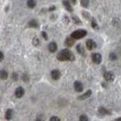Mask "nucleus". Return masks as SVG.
<instances>
[{"label":"nucleus","mask_w":121,"mask_h":121,"mask_svg":"<svg viewBox=\"0 0 121 121\" xmlns=\"http://www.w3.org/2000/svg\"><path fill=\"white\" fill-rule=\"evenodd\" d=\"M57 59L60 61H64V60H75V56L73 54V52L69 49H62L57 56Z\"/></svg>","instance_id":"obj_1"},{"label":"nucleus","mask_w":121,"mask_h":121,"mask_svg":"<svg viewBox=\"0 0 121 121\" xmlns=\"http://www.w3.org/2000/svg\"><path fill=\"white\" fill-rule=\"evenodd\" d=\"M86 35H87V31L83 30V29L76 30L71 34V36H72L74 39H81V38L85 37Z\"/></svg>","instance_id":"obj_2"},{"label":"nucleus","mask_w":121,"mask_h":121,"mask_svg":"<svg viewBox=\"0 0 121 121\" xmlns=\"http://www.w3.org/2000/svg\"><path fill=\"white\" fill-rule=\"evenodd\" d=\"M91 59L95 64H100L102 62V55L100 53H93L91 55Z\"/></svg>","instance_id":"obj_3"},{"label":"nucleus","mask_w":121,"mask_h":121,"mask_svg":"<svg viewBox=\"0 0 121 121\" xmlns=\"http://www.w3.org/2000/svg\"><path fill=\"white\" fill-rule=\"evenodd\" d=\"M104 77L106 81H113L115 79V75L112 73V72H105L104 75Z\"/></svg>","instance_id":"obj_4"},{"label":"nucleus","mask_w":121,"mask_h":121,"mask_svg":"<svg viewBox=\"0 0 121 121\" xmlns=\"http://www.w3.org/2000/svg\"><path fill=\"white\" fill-rule=\"evenodd\" d=\"M74 88H75V91L76 92H82L84 87H83V84L79 81H76L75 82V85H74Z\"/></svg>","instance_id":"obj_5"},{"label":"nucleus","mask_w":121,"mask_h":121,"mask_svg":"<svg viewBox=\"0 0 121 121\" xmlns=\"http://www.w3.org/2000/svg\"><path fill=\"white\" fill-rule=\"evenodd\" d=\"M86 46H87V48H88L89 50H92V49L96 47V44H95V42H94L92 39H88V40L86 41Z\"/></svg>","instance_id":"obj_6"},{"label":"nucleus","mask_w":121,"mask_h":121,"mask_svg":"<svg viewBox=\"0 0 121 121\" xmlns=\"http://www.w3.org/2000/svg\"><path fill=\"white\" fill-rule=\"evenodd\" d=\"M23 95H24V90H23L22 87H19V88L16 89L15 96L17 97V98H22Z\"/></svg>","instance_id":"obj_7"},{"label":"nucleus","mask_w":121,"mask_h":121,"mask_svg":"<svg viewBox=\"0 0 121 121\" xmlns=\"http://www.w3.org/2000/svg\"><path fill=\"white\" fill-rule=\"evenodd\" d=\"M62 5H63V7H64L68 11H70V12H72V11H73L72 5H71V4H70V2H68L67 0H63V1H62Z\"/></svg>","instance_id":"obj_8"},{"label":"nucleus","mask_w":121,"mask_h":121,"mask_svg":"<svg viewBox=\"0 0 121 121\" xmlns=\"http://www.w3.org/2000/svg\"><path fill=\"white\" fill-rule=\"evenodd\" d=\"M57 48H58V46L55 42H50L48 44V50L50 52H55L57 50Z\"/></svg>","instance_id":"obj_9"},{"label":"nucleus","mask_w":121,"mask_h":121,"mask_svg":"<svg viewBox=\"0 0 121 121\" xmlns=\"http://www.w3.org/2000/svg\"><path fill=\"white\" fill-rule=\"evenodd\" d=\"M60 76V73L59 70H53L51 71V77L54 79V80H58Z\"/></svg>","instance_id":"obj_10"},{"label":"nucleus","mask_w":121,"mask_h":121,"mask_svg":"<svg viewBox=\"0 0 121 121\" xmlns=\"http://www.w3.org/2000/svg\"><path fill=\"white\" fill-rule=\"evenodd\" d=\"M91 95V91L90 90V91H88L87 92H85L84 94H82L81 96H79L77 99L78 100H81V101H83V100H86V99H88L90 96Z\"/></svg>","instance_id":"obj_11"},{"label":"nucleus","mask_w":121,"mask_h":121,"mask_svg":"<svg viewBox=\"0 0 121 121\" xmlns=\"http://www.w3.org/2000/svg\"><path fill=\"white\" fill-rule=\"evenodd\" d=\"M98 113L101 115V116H105V115H110L111 113L105 109L104 107H101V108H99V110H98Z\"/></svg>","instance_id":"obj_12"},{"label":"nucleus","mask_w":121,"mask_h":121,"mask_svg":"<svg viewBox=\"0 0 121 121\" xmlns=\"http://www.w3.org/2000/svg\"><path fill=\"white\" fill-rule=\"evenodd\" d=\"M28 26L31 28H38V23L35 20H31L28 23Z\"/></svg>","instance_id":"obj_13"},{"label":"nucleus","mask_w":121,"mask_h":121,"mask_svg":"<svg viewBox=\"0 0 121 121\" xmlns=\"http://www.w3.org/2000/svg\"><path fill=\"white\" fill-rule=\"evenodd\" d=\"M74 38L71 36V37H68V38H66V40H65V45L67 46V47H72V46L74 45Z\"/></svg>","instance_id":"obj_14"},{"label":"nucleus","mask_w":121,"mask_h":121,"mask_svg":"<svg viewBox=\"0 0 121 121\" xmlns=\"http://www.w3.org/2000/svg\"><path fill=\"white\" fill-rule=\"evenodd\" d=\"M27 6H28L30 9H34V8L36 6L35 0H27Z\"/></svg>","instance_id":"obj_15"},{"label":"nucleus","mask_w":121,"mask_h":121,"mask_svg":"<svg viewBox=\"0 0 121 121\" xmlns=\"http://www.w3.org/2000/svg\"><path fill=\"white\" fill-rule=\"evenodd\" d=\"M6 118L8 120H9V119L12 118V110L11 109H8L7 110V112H6Z\"/></svg>","instance_id":"obj_16"},{"label":"nucleus","mask_w":121,"mask_h":121,"mask_svg":"<svg viewBox=\"0 0 121 121\" xmlns=\"http://www.w3.org/2000/svg\"><path fill=\"white\" fill-rule=\"evenodd\" d=\"M0 77H1L2 80L7 79L8 78V72H6L5 70H1V72H0Z\"/></svg>","instance_id":"obj_17"},{"label":"nucleus","mask_w":121,"mask_h":121,"mask_svg":"<svg viewBox=\"0 0 121 121\" xmlns=\"http://www.w3.org/2000/svg\"><path fill=\"white\" fill-rule=\"evenodd\" d=\"M91 26H92L93 29H96V30L99 29V26H98V24H97V22H96V21L94 19L91 20Z\"/></svg>","instance_id":"obj_18"},{"label":"nucleus","mask_w":121,"mask_h":121,"mask_svg":"<svg viewBox=\"0 0 121 121\" xmlns=\"http://www.w3.org/2000/svg\"><path fill=\"white\" fill-rule=\"evenodd\" d=\"M76 49H77V52L78 53H80V54H83L84 53V49H83V47H82L81 44L76 46Z\"/></svg>","instance_id":"obj_19"},{"label":"nucleus","mask_w":121,"mask_h":121,"mask_svg":"<svg viewBox=\"0 0 121 121\" xmlns=\"http://www.w3.org/2000/svg\"><path fill=\"white\" fill-rule=\"evenodd\" d=\"M80 3H81V6L84 8H88L89 6V0H81Z\"/></svg>","instance_id":"obj_20"},{"label":"nucleus","mask_w":121,"mask_h":121,"mask_svg":"<svg viewBox=\"0 0 121 121\" xmlns=\"http://www.w3.org/2000/svg\"><path fill=\"white\" fill-rule=\"evenodd\" d=\"M109 58H110V60H117V54H116V53L112 52V53H110V55H109Z\"/></svg>","instance_id":"obj_21"},{"label":"nucleus","mask_w":121,"mask_h":121,"mask_svg":"<svg viewBox=\"0 0 121 121\" xmlns=\"http://www.w3.org/2000/svg\"><path fill=\"white\" fill-rule=\"evenodd\" d=\"M72 20H73V21L76 22V24H82V22H81L78 20V18H77V17H76V16H73V17H72Z\"/></svg>","instance_id":"obj_22"},{"label":"nucleus","mask_w":121,"mask_h":121,"mask_svg":"<svg viewBox=\"0 0 121 121\" xmlns=\"http://www.w3.org/2000/svg\"><path fill=\"white\" fill-rule=\"evenodd\" d=\"M33 45L34 46H38L39 45V39L37 37H35L33 39Z\"/></svg>","instance_id":"obj_23"},{"label":"nucleus","mask_w":121,"mask_h":121,"mask_svg":"<svg viewBox=\"0 0 121 121\" xmlns=\"http://www.w3.org/2000/svg\"><path fill=\"white\" fill-rule=\"evenodd\" d=\"M79 120L81 121H87L88 120V117L87 116H85V115H82L80 117H79Z\"/></svg>","instance_id":"obj_24"},{"label":"nucleus","mask_w":121,"mask_h":121,"mask_svg":"<svg viewBox=\"0 0 121 121\" xmlns=\"http://www.w3.org/2000/svg\"><path fill=\"white\" fill-rule=\"evenodd\" d=\"M22 80H23L24 82H27V81L29 80V79H28V76H27L26 74H23V75H22Z\"/></svg>","instance_id":"obj_25"},{"label":"nucleus","mask_w":121,"mask_h":121,"mask_svg":"<svg viewBox=\"0 0 121 121\" xmlns=\"http://www.w3.org/2000/svg\"><path fill=\"white\" fill-rule=\"evenodd\" d=\"M11 77H12L14 80H17V79H18V75H17L16 73H12V75H11Z\"/></svg>","instance_id":"obj_26"},{"label":"nucleus","mask_w":121,"mask_h":121,"mask_svg":"<svg viewBox=\"0 0 121 121\" xmlns=\"http://www.w3.org/2000/svg\"><path fill=\"white\" fill-rule=\"evenodd\" d=\"M59 120H60V118L57 117H52L50 118V121H59Z\"/></svg>","instance_id":"obj_27"},{"label":"nucleus","mask_w":121,"mask_h":121,"mask_svg":"<svg viewBox=\"0 0 121 121\" xmlns=\"http://www.w3.org/2000/svg\"><path fill=\"white\" fill-rule=\"evenodd\" d=\"M42 35L45 38V40H48V35H47V33L46 32H42Z\"/></svg>","instance_id":"obj_28"},{"label":"nucleus","mask_w":121,"mask_h":121,"mask_svg":"<svg viewBox=\"0 0 121 121\" xmlns=\"http://www.w3.org/2000/svg\"><path fill=\"white\" fill-rule=\"evenodd\" d=\"M0 55H1V58H0V60H2L4 59V54H3V52H0Z\"/></svg>","instance_id":"obj_29"},{"label":"nucleus","mask_w":121,"mask_h":121,"mask_svg":"<svg viewBox=\"0 0 121 121\" xmlns=\"http://www.w3.org/2000/svg\"><path fill=\"white\" fill-rule=\"evenodd\" d=\"M55 9V7H52V8H50L49 9V11H51V10H54Z\"/></svg>","instance_id":"obj_30"},{"label":"nucleus","mask_w":121,"mask_h":121,"mask_svg":"<svg viewBox=\"0 0 121 121\" xmlns=\"http://www.w3.org/2000/svg\"><path fill=\"white\" fill-rule=\"evenodd\" d=\"M71 2H72L73 4H76V0H71Z\"/></svg>","instance_id":"obj_31"},{"label":"nucleus","mask_w":121,"mask_h":121,"mask_svg":"<svg viewBox=\"0 0 121 121\" xmlns=\"http://www.w3.org/2000/svg\"><path fill=\"white\" fill-rule=\"evenodd\" d=\"M116 120H117V121H121V117H119V118H117Z\"/></svg>","instance_id":"obj_32"}]
</instances>
